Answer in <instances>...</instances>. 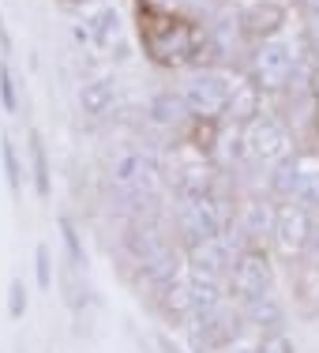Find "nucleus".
<instances>
[{
  "mask_svg": "<svg viewBox=\"0 0 319 353\" xmlns=\"http://www.w3.org/2000/svg\"><path fill=\"white\" fill-rule=\"evenodd\" d=\"M0 154H4V170H8V184H12V192H19V158H15V147H12V139H0Z\"/></svg>",
  "mask_w": 319,
  "mask_h": 353,
  "instance_id": "obj_22",
  "label": "nucleus"
},
{
  "mask_svg": "<svg viewBox=\"0 0 319 353\" xmlns=\"http://www.w3.org/2000/svg\"><path fill=\"white\" fill-rule=\"evenodd\" d=\"M139 282L147 285V290H158L165 293L169 285L181 282V256L177 248H162L158 256H150L147 263H139Z\"/></svg>",
  "mask_w": 319,
  "mask_h": 353,
  "instance_id": "obj_10",
  "label": "nucleus"
},
{
  "mask_svg": "<svg viewBox=\"0 0 319 353\" xmlns=\"http://www.w3.org/2000/svg\"><path fill=\"white\" fill-rule=\"evenodd\" d=\"M23 312H27V290H23V282L15 279L12 285H8V316L19 319Z\"/></svg>",
  "mask_w": 319,
  "mask_h": 353,
  "instance_id": "obj_24",
  "label": "nucleus"
},
{
  "mask_svg": "<svg viewBox=\"0 0 319 353\" xmlns=\"http://www.w3.org/2000/svg\"><path fill=\"white\" fill-rule=\"evenodd\" d=\"M245 233H233V230H222L218 237H207L199 241V245H188V263L196 274H203V279H218V274L233 271V263H237V256L245 248H240V241Z\"/></svg>",
  "mask_w": 319,
  "mask_h": 353,
  "instance_id": "obj_3",
  "label": "nucleus"
},
{
  "mask_svg": "<svg viewBox=\"0 0 319 353\" xmlns=\"http://www.w3.org/2000/svg\"><path fill=\"white\" fill-rule=\"evenodd\" d=\"M312 90H316V98H319V68H316V75H312Z\"/></svg>",
  "mask_w": 319,
  "mask_h": 353,
  "instance_id": "obj_29",
  "label": "nucleus"
},
{
  "mask_svg": "<svg viewBox=\"0 0 319 353\" xmlns=\"http://www.w3.org/2000/svg\"><path fill=\"white\" fill-rule=\"evenodd\" d=\"M79 105H83V113H90V117L113 113V105H116V83H113V79H94V83H87V87L79 90Z\"/></svg>",
  "mask_w": 319,
  "mask_h": 353,
  "instance_id": "obj_14",
  "label": "nucleus"
},
{
  "mask_svg": "<svg viewBox=\"0 0 319 353\" xmlns=\"http://www.w3.org/2000/svg\"><path fill=\"white\" fill-rule=\"evenodd\" d=\"M305 259L308 267H312V271H319V230H312V237H308V245H305Z\"/></svg>",
  "mask_w": 319,
  "mask_h": 353,
  "instance_id": "obj_27",
  "label": "nucleus"
},
{
  "mask_svg": "<svg viewBox=\"0 0 319 353\" xmlns=\"http://www.w3.org/2000/svg\"><path fill=\"white\" fill-rule=\"evenodd\" d=\"M177 230L188 245H199L207 237H218L225 230V211L214 196L199 192V196H184L177 207Z\"/></svg>",
  "mask_w": 319,
  "mask_h": 353,
  "instance_id": "obj_2",
  "label": "nucleus"
},
{
  "mask_svg": "<svg viewBox=\"0 0 319 353\" xmlns=\"http://www.w3.org/2000/svg\"><path fill=\"white\" fill-rule=\"evenodd\" d=\"M274 245H278L282 256H305V245L312 237V218H308L305 207H282L278 211V222H274Z\"/></svg>",
  "mask_w": 319,
  "mask_h": 353,
  "instance_id": "obj_9",
  "label": "nucleus"
},
{
  "mask_svg": "<svg viewBox=\"0 0 319 353\" xmlns=\"http://www.w3.org/2000/svg\"><path fill=\"white\" fill-rule=\"evenodd\" d=\"M289 132L278 117H256L248 121V132H245V150L259 162H289Z\"/></svg>",
  "mask_w": 319,
  "mask_h": 353,
  "instance_id": "obj_5",
  "label": "nucleus"
},
{
  "mask_svg": "<svg viewBox=\"0 0 319 353\" xmlns=\"http://www.w3.org/2000/svg\"><path fill=\"white\" fill-rule=\"evenodd\" d=\"M256 102H259V87L256 83H240L233 87V98H229V117L233 121H256Z\"/></svg>",
  "mask_w": 319,
  "mask_h": 353,
  "instance_id": "obj_18",
  "label": "nucleus"
},
{
  "mask_svg": "<svg viewBox=\"0 0 319 353\" xmlns=\"http://www.w3.org/2000/svg\"><path fill=\"white\" fill-rule=\"evenodd\" d=\"M251 72H256V87H263V90L285 87V83H289V72H293L289 46L278 38L263 41V46L256 49V57H251Z\"/></svg>",
  "mask_w": 319,
  "mask_h": 353,
  "instance_id": "obj_7",
  "label": "nucleus"
},
{
  "mask_svg": "<svg viewBox=\"0 0 319 353\" xmlns=\"http://www.w3.org/2000/svg\"><path fill=\"white\" fill-rule=\"evenodd\" d=\"M0 102H4L8 113L15 109V79H12V72H8V64H0Z\"/></svg>",
  "mask_w": 319,
  "mask_h": 353,
  "instance_id": "obj_26",
  "label": "nucleus"
},
{
  "mask_svg": "<svg viewBox=\"0 0 319 353\" xmlns=\"http://www.w3.org/2000/svg\"><path fill=\"white\" fill-rule=\"evenodd\" d=\"M274 222H278V211H274V203H267V199H248L245 211H240V233H245L248 241H259V237H267V233H274Z\"/></svg>",
  "mask_w": 319,
  "mask_h": 353,
  "instance_id": "obj_13",
  "label": "nucleus"
},
{
  "mask_svg": "<svg viewBox=\"0 0 319 353\" xmlns=\"http://www.w3.org/2000/svg\"><path fill=\"white\" fill-rule=\"evenodd\" d=\"M162 305H165V312H192V285L188 282H177V285H169V290L162 293Z\"/></svg>",
  "mask_w": 319,
  "mask_h": 353,
  "instance_id": "obj_20",
  "label": "nucleus"
},
{
  "mask_svg": "<svg viewBox=\"0 0 319 353\" xmlns=\"http://www.w3.org/2000/svg\"><path fill=\"white\" fill-rule=\"evenodd\" d=\"M251 353H297V350H293V339H289V334L271 331V334H263V342H259Z\"/></svg>",
  "mask_w": 319,
  "mask_h": 353,
  "instance_id": "obj_21",
  "label": "nucleus"
},
{
  "mask_svg": "<svg viewBox=\"0 0 319 353\" xmlns=\"http://www.w3.org/2000/svg\"><path fill=\"white\" fill-rule=\"evenodd\" d=\"M184 113H188V105H184V98L173 94V90H162V94L150 98V117H154L158 124H181Z\"/></svg>",
  "mask_w": 319,
  "mask_h": 353,
  "instance_id": "obj_16",
  "label": "nucleus"
},
{
  "mask_svg": "<svg viewBox=\"0 0 319 353\" xmlns=\"http://www.w3.org/2000/svg\"><path fill=\"white\" fill-rule=\"evenodd\" d=\"M109 176H113L116 188L124 192H150L154 196L162 188V162H158L154 150H121V154L109 162Z\"/></svg>",
  "mask_w": 319,
  "mask_h": 353,
  "instance_id": "obj_1",
  "label": "nucleus"
},
{
  "mask_svg": "<svg viewBox=\"0 0 319 353\" xmlns=\"http://www.w3.org/2000/svg\"><path fill=\"white\" fill-rule=\"evenodd\" d=\"M245 319L251 327H259V331H282V323H285V308H282V301L274 297V293H263V297H251L245 301Z\"/></svg>",
  "mask_w": 319,
  "mask_h": 353,
  "instance_id": "obj_12",
  "label": "nucleus"
},
{
  "mask_svg": "<svg viewBox=\"0 0 319 353\" xmlns=\"http://www.w3.org/2000/svg\"><path fill=\"white\" fill-rule=\"evenodd\" d=\"M181 98H184V105H188L192 117L214 121L218 113H225V109H229L233 87L222 79V75H214V72H199V75H192V79L184 83Z\"/></svg>",
  "mask_w": 319,
  "mask_h": 353,
  "instance_id": "obj_4",
  "label": "nucleus"
},
{
  "mask_svg": "<svg viewBox=\"0 0 319 353\" xmlns=\"http://www.w3.org/2000/svg\"><path fill=\"white\" fill-rule=\"evenodd\" d=\"M61 233H64V248H68L72 263L83 267V245H79V233H75V225L68 222V218H61Z\"/></svg>",
  "mask_w": 319,
  "mask_h": 353,
  "instance_id": "obj_23",
  "label": "nucleus"
},
{
  "mask_svg": "<svg viewBox=\"0 0 319 353\" xmlns=\"http://www.w3.org/2000/svg\"><path fill=\"white\" fill-rule=\"evenodd\" d=\"M293 162V188L289 199L300 207H319V154H300Z\"/></svg>",
  "mask_w": 319,
  "mask_h": 353,
  "instance_id": "obj_11",
  "label": "nucleus"
},
{
  "mask_svg": "<svg viewBox=\"0 0 319 353\" xmlns=\"http://www.w3.org/2000/svg\"><path fill=\"white\" fill-rule=\"evenodd\" d=\"M147 49L158 64H181L196 53V30L188 23H165L162 34H147Z\"/></svg>",
  "mask_w": 319,
  "mask_h": 353,
  "instance_id": "obj_8",
  "label": "nucleus"
},
{
  "mask_svg": "<svg viewBox=\"0 0 319 353\" xmlns=\"http://www.w3.org/2000/svg\"><path fill=\"white\" fill-rule=\"evenodd\" d=\"M30 158H34V188L38 196H49V165H45V147H41L38 132H30Z\"/></svg>",
  "mask_w": 319,
  "mask_h": 353,
  "instance_id": "obj_19",
  "label": "nucleus"
},
{
  "mask_svg": "<svg viewBox=\"0 0 319 353\" xmlns=\"http://www.w3.org/2000/svg\"><path fill=\"white\" fill-rule=\"evenodd\" d=\"M34 271H38V285L49 290V285H53V267H49V248L45 245H38V252H34Z\"/></svg>",
  "mask_w": 319,
  "mask_h": 353,
  "instance_id": "obj_25",
  "label": "nucleus"
},
{
  "mask_svg": "<svg viewBox=\"0 0 319 353\" xmlns=\"http://www.w3.org/2000/svg\"><path fill=\"white\" fill-rule=\"evenodd\" d=\"M188 285H192V316L211 312V308H222V290L214 285V279L196 274V279H188Z\"/></svg>",
  "mask_w": 319,
  "mask_h": 353,
  "instance_id": "obj_17",
  "label": "nucleus"
},
{
  "mask_svg": "<svg viewBox=\"0 0 319 353\" xmlns=\"http://www.w3.org/2000/svg\"><path fill=\"white\" fill-rule=\"evenodd\" d=\"M124 248L136 256V263H147L150 256H158V252L169 248V245H165V237L154 225H132V230L124 233Z\"/></svg>",
  "mask_w": 319,
  "mask_h": 353,
  "instance_id": "obj_15",
  "label": "nucleus"
},
{
  "mask_svg": "<svg viewBox=\"0 0 319 353\" xmlns=\"http://www.w3.org/2000/svg\"><path fill=\"white\" fill-rule=\"evenodd\" d=\"M158 346H162L165 353H177V346H173V342H169V339H158Z\"/></svg>",
  "mask_w": 319,
  "mask_h": 353,
  "instance_id": "obj_28",
  "label": "nucleus"
},
{
  "mask_svg": "<svg viewBox=\"0 0 319 353\" xmlns=\"http://www.w3.org/2000/svg\"><path fill=\"white\" fill-rule=\"evenodd\" d=\"M158 4H169V0H158Z\"/></svg>",
  "mask_w": 319,
  "mask_h": 353,
  "instance_id": "obj_30",
  "label": "nucleus"
},
{
  "mask_svg": "<svg viewBox=\"0 0 319 353\" xmlns=\"http://www.w3.org/2000/svg\"><path fill=\"white\" fill-rule=\"evenodd\" d=\"M229 274H233V293H237L240 301L271 293V282H274V267H271V259H267L263 248H245Z\"/></svg>",
  "mask_w": 319,
  "mask_h": 353,
  "instance_id": "obj_6",
  "label": "nucleus"
}]
</instances>
